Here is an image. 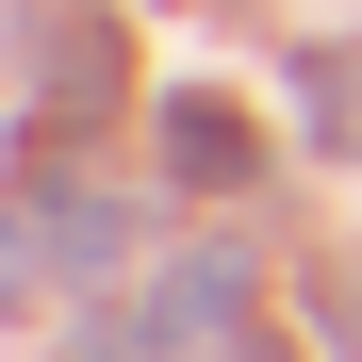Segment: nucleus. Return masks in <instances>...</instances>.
Masks as SVG:
<instances>
[{"label":"nucleus","instance_id":"f257e3e1","mask_svg":"<svg viewBox=\"0 0 362 362\" xmlns=\"http://www.w3.org/2000/svg\"><path fill=\"white\" fill-rule=\"evenodd\" d=\"M230 296H247V264H230V247L165 264V313H148V346H214V329H230Z\"/></svg>","mask_w":362,"mask_h":362},{"label":"nucleus","instance_id":"f03ea898","mask_svg":"<svg viewBox=\"0 0 362 362\" xmlns=\"http://www.w3.org/2000/svg\"><path fill=\"white\" fill-rule=\"evenodd\" d=\"M165 165L181 181H247V115L230 99H165Z\"/></svg>","mask_w":362,"mask_h":362},{"label":"nucleus","instance_id":"7ed1b4c3","mask_svg":"<svg viewBox=\"0 0 362 362\" xmlns=\"http://www.w3.org/2000/svg\"><path fill=\"white\" fill-rule=\"evenodd\" d=\"M33 280H49V264H33V214L0 198V313H33Z\"/></svg>","mask_w":362,"mask_h":362},{"label":"nucleus","instance_id":"20e7f679","mask_svg":"<svg viewBox=\"0 0 362 362\" xmlns=\"http://www.w3.org/2000/svg\"><path fill=\"white\" fill-rule=\"evenodd\" d=\"M214 362H280V346H230V329H214Z\"/></svg>","mask_w":362,"mask_h":362}]
</instances>
